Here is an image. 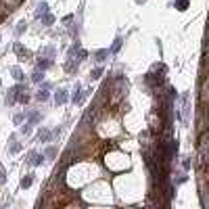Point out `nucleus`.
Segmentation results:
<instances>
[{"instance_id":"nucleus-1","label":"nucleus","mask_w":209,"mask_h":209,"mask_svg":"<svg viewBox=\"0 0 209 209\" xmlns=\"http://www.w3.org/2000/svg\"><path fill=\"white\" fill-rule=\"evenodd\" d=\"M90 94V90H86V92H82V84H75V88H73V96H71V103L73 104H82L84 103V98Z\"/></svg>"},{"instance_id":"nucleus-2","label":"nucleus","mask_w":209,"mask_h":209,"mask_svg":"<svg viewBox=\"0 0 209 209\" xmlns=\"http://www.w3.org/2000/svg\"><path fill=\"white\" fill-rule=\"evenodd\" d=\"M21 149H23V144L19 142L17 134H11V136H9V153H11V155H17Z\"/></svg>"},{"instance_id":"nucleus-3","label":"nucleus","mask_w":209,"mask_h":209,"mask_svg":"<svg viewBox=\"0 0 209 209\" xmlns=\"http://www.w3.org/2000/svg\"><path fill=\"white\" fill-rule=\"evenodd\" d=\"M13 50H15V55H19V57H21V61H27V59H32V52H29L27 48L21 46V42H15V44H13Z\"/></svg>"},{"instance_id":"nucleus-4","label":"nucleus","mask_w":209,"mask_h":209,"mask_svg":"<svg viewBox=\"0 0 209 209\" xmlns=\"http://www.w3.org/2000/svg\"><path fill=\"white\" fill-rule=\"evenodd\" d=\"M36 67H38V69H42V71L50 69V67H52V59H46L44 55H40V59L36 61Z\"/></svg>"},{"instance_id":"nucleus-5","label":"nucleus","mask_w":209,"mask_h":209,"mask_svg":"<svg viewBox=\"0 0 209 209\" xmlns=\"http://www.w3.org/2000/svg\"><path fill=\"white\" fill-rule=\"evenodd\" d=\"M52 138H55V136H52V132H50L48 128H40L38 130V140H40V142H50Z\"/></svg>"},{"instance_id":"nucleus-6","label":"nucleus","mask_w":209,"mask_h":209,"mask_svg":"<svg viewBox=\"0 0 209 209\" xmlns=\"http://www.w3.org/2000/svg\"><path fill=\"white\" fill-rule=\"evenodd\" d=\"M78 67H80L78 59H67V63H65V71L67 73H78Z\"/></svg>"},{"instance_id":"nucleus-7","label":"nucleus","mask_w":209,"mask_h":209,"mask_svg":"<svg viewBox=\"0 0 209 209\" xmlns=\"http://www.w3.org/2000/svg\"><path fill=\"white\" fill-rule=\"evenodd\" d=\"M67 101H69L67 90H63V88H61V90H57V92H55V103H57V104H65Z\"/></svg>"},{"instance_id":"nucleus-8","label":"nucleus","mask_w":209,"mask_h":209,"mask_svg":"<svg viewBox=\"0 0 209 209\" xmlns=\"http://www.w3.org/2000/svg\"><path fill=\"white\" fill-rule=\"evenodd\" d=\"M109 55H111V50H109V48H101V50H96V52H94V61H96V63H103V61H107Z\"/></svg>"},{"instance_id":"nucleus-9","label":"nucleus","mask_w":209,"mask_h":209,"mask_svg":"<svg viewBox=\"0 0 209 209\" xmlns=\"http://www.w3.org/2000/svg\"><path fill=\"white\" fill-rule=\"evenodd\" d=\"M46 13H48V2H46V0L38 2V6H36V19H40V17L46 15Z\"/></svg>"},{"instance_id":"nucleus-10","label":"nucleus","mask_w":209,"mask_h":209,"mask_svg":"<svg viewBox=\"0 0 209 209\" xmlns=\"http://www.w3.org/2000/svg\"><path fill=\"white\" fill-rule=\"evenodd\" d=\"M48 98H50V92H48L46 88H40V90L36 92V101H38V103H46Z\"/></svg>"},{"instance_id":"nucleus-11","label":"nucleus","mask_w":209,"mask_h":209,"mask_svg":"<svg viewBox=\"0 0 209 209\" xmlns=\"http://www.w3.org/2000/svg\"><path fill=\"white\" fill-rule=\"evenodd\" d=\"M9 71L13 73V78H15L17 82H23V80H25V75H23V71H21V67H19V65H13Z\"/></svg>"},{"instance_id":"nucleus-12","label":"nucleus","mask_w":209,"mask_h":209,"mask_svg":"<svg viewBox=\"0 0 209 209\" xmlns=\"http://www.w3.org/2000/svg\"><path fill=\"white\" fill-rule=\"evenodd\" d=\"M40 119H42V113H38V111H27V121H29L32 126H36Z\"/></svg>"},{"instance_id":"nucleus-13","label":"nucleus","mask_w":209,"mask_h":209,"mask_svg":"<svg viewBox=\"0 0 209 209\" xmlns=\"http://www.w3.org/2000/svg\"><path fill=\"white\" fill-rule=\"evenodd\" d=\"M32 82H34V84H42V82H44V71L36 67V71L32 73Z\"/></svg>"},{"instance_id":"nucleus-14","label":"nucleus","mask_w":209,"mask_h":209,"mask_svg":"<svg viewBox=\"0 0 209 209\" xmlns=\"http://www.w3.org/2000/svg\"><path fill=\"white\" fill-rule=\"evenodd\" d=\"M25 119H27V111L13 115V124H15V126H21V124H25Z\"/></svg>"},{"instance_id":"nucleus-15","label":"nucleus","mask_w":209,"mask_h":209,"mask_svg":"<svg viewBox=\"0 0 209 209\" xmlns=\"http://www.w3.org/2000/svg\"><path fill=\"white\" fill-rule=\"evenodd\" d=\"M32 182H34V174H25L23 178H21V188H29Z\"/></svg>"},{"instance_id":"nucleus-16","label":"nucleus","mask_w":209,"mask_h":209,"mask_svg":"<svg viewBox=\"0 0 209 209\" xmlns=\"http://www.w3.org/2000/svg\"><path fill=\"white\" fill-rule=\"evenodd\" d=\"M19 132H21V136H29V134H32V124H29V121H27V119H25V124H21V126H19Z\"/></svg>"},{"instance_id":"nucleus-17","label":"nucleus","mask_w":209,"mask_h":209,"mask_svg":"<svg viewBox=\"0 0 209 209\" xmlns=\"http://www.w3.org/2000/svg\"><path fill=\"white\" fill-rule=\"evenodd\" d=\"M40 19H42V25H44V27H48V25H52V23H55V17H52L50 13H46V15H42Z\"/></svg>"},{"instance_id":"nucleus-18","label":"nucleus","mask_w":209,"mask_h":209,"mask_svg":"<svg viewBox=\"0 0 209 209\" xmlns=\"http://www.w3.org/2000/svg\"><path fill=\"white\" fill-rule=\"evenodd\" d=\"M121 42H124V40H121V36H117V38H115V42H113V46L109 48V50H111V55L119 52V48H121Z\"/></svg>"},{"instance_id":"nucleus-19","label":"nucleus","mask_w":209,"mask_h":209,"mask_svg":"<svg viewBox=\"0 0 209 209\" xmlns=\"http://www.w3.org/2000/svg\"><path fill=\"white\" fill-rule=\"evenodd\" d=\"M25 29H27V21H19L17 27H15V36H21Z\"/></svg>"},{"instance_id":"nucleus-20","label":"nucleus","mask_w":209,"mask_h":209,"mask_svg":"<svg viewBox=\"0 0 209 209\" xmlns=\"http://www.w3.org/2000/svg\"><path fill=\"white\" fill-rule=\"evenodd\" d=\"M40 55H48V57L52 59L57 55V50H55V46H46V48H40Z\"/></svg>"},{"instance_id":"nucleus-21","label":"nucleus","mask_w":209,"mask_h":209,"mask_svg":"<svg viewBox=\"0 0 209 209\" xmlns=\"http://www.w3.org/2000/svg\"><path fill=\"white\" fill-rule=\"evenodd\" d=\"M103 75V67H94L92 71H90V80H98Z\"/></svg>"},{"instance_id":"nucleus-22","label":"nucleus","mask_w":209,"mask_h":209,"mask_svg":"<svg viewBox=\"0 0 209 209\" xmlns=\"http://www.w3.org/2000/svg\"><path fill=\"white\" fill-rule=\"evenodd\" d=\"M44 159H46V155H44V153H36L34 165H36V167H38V165H42V163H44Z\"/></svg>"},{"instance_id":"nucleus-23","label":"nucleus","mask_w":209,"mask_h":209,"mask_svg":"<svg viewBox=\"0 0 209 209\" xmlns=\"http://www.w3.org/2000/svg\"><path fill=\"white\" fill-rule=\"evenodd\" d=\"M36 153H38V151H29V153H27V157H25V163H27V165H34Z\"/></svg>"},{"instance_id":"nucleus-24","label":"nucleus","mask_w":209,"mask_h":209,"mask_svg":"<svg viewBox=\"0 0 209 209\" xmlns=\"http://www.w3.org/2000/svg\"><path fill=\"white\" fill-rule=\"evenodd\" d=\"M44 155H46V157H50V159H52V157H57V149H55V146H48L46 151H44Z\"/></svg>"},{"instance_id":"nucleus-25","label":"nucleus","mask_w":209,"mask_h":209,"mask_svg":"<svg viewBox=\"0 0 209 209\" xmlns=\"http://www.w3.org/2000/svg\"><path fill=\"white\" fill-rule=\"evenodd\" d=\"M186 4H188V0H176V6H178L180 11H184V9H186Z\"/></svg>"},{"instance_id":"nucleus-26","label":"nucleus","mask_w":209,"mask_h":209,"mask_svg":"<svg viewBox=\"0 0 209 209\" xmlns=\"http://www.w3.org/2000/svg\"><path fill=\"white\" fill-rule=\"evenodd\" d=\"M86 57H88V52H86V50H82V48H80V52H78V61L82 63V61H86Z\"/></svg>"},{"instance_id":"nucleus-27","label":"nucleus","mask_w":209,"mask_h":209,"mask_svg":"<svg viewBox=\"0 0 209 209\" xmlns=\"http://www.w3.org/2000/svg\"><path fill=\"white\" fill-rule=\"evenodd\" d=\"M75 19V15H67V17H63V23H71Z\"/></svg>"},{"instance_id":"nucleus-28","label":"nucleus","mask_w":209,"mask_h":209,"mask_svg":"<svg viewBox=\"0 0 209 209\" xmlns=\"http://www.w3.org/2000/svg\"><path fill=\"white\" fill-rule=\"evenodd\" d=\"M0 40H2V36H0Z\"/></svg>"}]
</instances>
